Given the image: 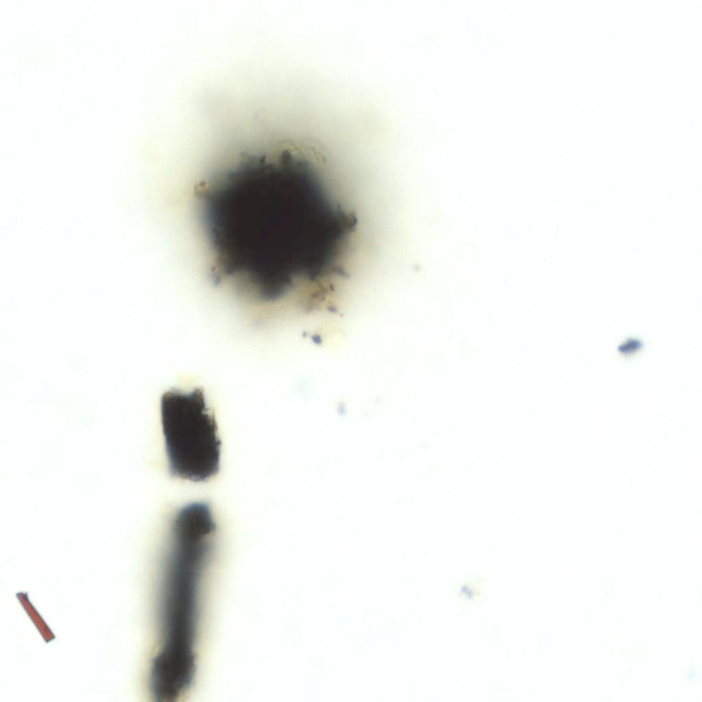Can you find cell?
Instances as JSON below:
<instances>
[{"label":"cell","instance_id":"7a4b0ae2","mask_svg":"<svg viewBox=\"0 0 702 702\" xmlns=\"http://www.w3.org/2000/svg\"><path fill=\"white\" fill-rule=\"evenodd\" d=\"M160 413L171 475L193 482L216 476L221 443L204 389L166 391L161 397Z\"/></svg>","mask_w":702,"mask_h":702},{"label":"cell","instance_id":"6da1fadb","mask_svg":"<svg viewBox=\"0 0 702 702\" xmlns=\"http://www.w3.org/2000/svg\"><path fill=\"white\" fill-rule=\"evenodd\" d=\"M324 156L303 143L243 154L199 181L194 195L215 285L309 312L349 278L356 213L334 193Z\"/></svg>","mask_w":702,"mask_h":702},{"label":"cell","instance_id":"3957f363","mask_svg":"<svg viewBox=\"0 0 702 702\" xmlns=\"http://www.w3.org/2000/svg\"><path fill=\"white\" fill-rule=\"evenodd\" d=\"M208 561L189 553L166 554L162 625L173 630L198 625L199 593Z\"/></svg>","mask_w":702,"mask_h":702}]
</instances>
